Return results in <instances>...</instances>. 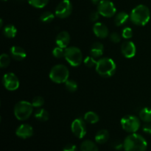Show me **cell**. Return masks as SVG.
Here are the masks:
<instances>
[{"label":"cell","mask_w":151,"mask_h":151,"mask_svg":"<svg viewBox=\"0 0 151 151\" xmlns=\"http://www.w3.org/2000/svg\"><path fill=\"white\" fill-rule=\"evenodd\" d=\"M123 148L125 151H145L147 148V142L142 136L134 133L125 139Z\"/></svg>","instance_id":"6da1fadb"},{"label":"cell","mask_w":151,"mask_h":151,"mask_svg":"<svg viewBox=\"0 0 151 151\" xmlns=\"http://www.w3.org/2000/svg\"><path fill=\"white\" fill-rule=\"evenodd\" d=\"M150 19V11L145 4H139L134 7L130 14V20L137 26H145Z\"/></svg>","instance_id":"7a4b0ae2"},{"label":"cell","mask_w":151,"mask_h":151,"mask_svg":"<svg viewBox=\"0 0 151 151\" xmlns=\"http://www.w3.org/2000/svg\"><path fill=\"white\" fill-rule=\"evenodd\" d=\"M95 69L101 77L110 78L116 72V66L115 62L110 58H100L97 60Z\"/></svg>","instance_id":"3957f363"},{"label":"cell","mask_w":151,"mask_h":151,"mask_svg":"<svg viewBox=\"0 0 151 151\" xmlns=\"http://www.w3.org/2000/svg\"><path fill=\"white\" fill-rule=\"evenodd\" d=\"M49 77L50 80L55 83H65L66 81L69 80V71L65 65L57 64L52 68Z\"/></svg>","instance_id":"277c9868"},{"label":"cell","mask_w":151,"mask_h":151,"mask_svg":"<svg viewBox=\"0 0 151 151\" xmlns=\"http://www.w3.org/2000/svg\"><path fill=\"white\" fill-rule=\"evenodd\" d=\"M33 106L28 101L22 100L16 103L14 106V115L17 119L24 121L29 119L33 113Z\"/></svg>","instance_id":"5b68a950"},{"label":"cell","mask_w":151,"mask_h":151,"mask_svg":"<svg viewBox=\"0 0 151 151\" xmlns=\"http://www.w3.org/2000/svg\"><path fill=\"white\" fill-rule=\"evenodd\" d=\"M65 59L73 67L80 66L83 62V53L78 47L70 46L65 49Z\"/></svg>","instance_id":"8992f818"},{"label":"cell","mask_w":151,"mask_h":151,"mask_svg":"<svg viewBox=\"0 0 151 151\" xmlns=\"http://www.w3.org/2000/svg\"><path fill=\"white\" fill-rule=\"evenodd\" d=\"M121 126L122 129L130 134L136 133L141 126L140 119L134 115H126L121 119Z\"/></svg>","instance_id":"52a82bcc"},{"label":"cell","mask_w":151,"mask_h":151,"mask_svg":"<svg viewBox=\"0 0 151 151\" xmlns=\"http://www.w3.org/2000/svg\"><path fill=\"white\" fill-rule=\"evenodd\" d=\"M97 11L103 17L111 18L116 15V8L110 0H100L97 5Z\"/></svg>","instance_id":"ba28073f"},{"label":"cell","mask_w":151,"mask_h":151,"mask_svg":"<svg viewBox=\"0 0 151 151\" xmlns=\"http://www.w3.org/2000/svg\"><path fill=\"white\" fill-rule=\"evenodd\" d=\"M72 12V4L69 0H62L56 7L55 15L59 19H66Z\"/></svg>","instance_id":"9c48e42d"},{"label":"cell","mask_w":151,"mask_h":151,"mask_svg":"<svg viewBox=\"0 0 151 151\" xmlns=\"http://www.w3.org/2000/svg\"><path fill=\"white\" fill-rule=\"evenodd\" d=\"M2 83L6 89L12 91L17 90L20 85L18 77L12 72L4 74L2 78Z\"/></svg>","instance_id":"30bf717a"},{"label":"cell","mask_w":151,"mask_h":151,"mask_svg":"<svg viewBox=\"0 0 151 151\" xmlns=\"http://www.w3.org/2000/svg\"><path fill=\"white\" fill-rule=\"evenodd\" d=\"M72 132L77 138L83 139L86 134V125L85 120L81 118H77L71 125Z\"/></svg>","instance_id":"8fae6325"},{"label":"cell","mask_w":151,"mask_h":151,"mask_svg":"<svg viewBox=\"0 0 151 151\" xmlns=\"http://www.w3.org/2000/svg\"><path fill=\"white\" fill-rule=\"evenodd\" d=\"M121 52L126 58H132L137 53V47L133 41H125L121 46Z\"/></svg>","instance_id":"7c38bea8"},{"label":"cell","mask_w":151,"mask_h":151,"mask_svg":"<svg viewBox=\"0 0 151 151\" xmlns=\"http://www.w3.org/2000/svg\"><path fill=\"white\" fill-rule=\"evenodd\" d=\"M33 128L29 124H22L17 128L16 131V135L21 139L29 138L33 135Z\"/></svg>","instance_id":"4fadbf2b"},{"label":"cell","mask_w":151,"mask_h":151,"mask_svg":"<svg viewBox=\"0 0 151 151\" xmlns=\"http://www.w3.org/2000/svg\"><path fill=\"white\" fill-rule=\"evenodd\" d=\"M93 32L99 38H106L109 36V30L107 26L102 22H96L93 26Z\"/></svg>","instance_id":"5bb4252c"},{"label":"cell","mask_w":151,"mask_h":151,"mask_svg":"<svg viewBox=\"0 0 151 151\" xmlns=\"http://www.w3.org/2000/svg\"><path fill=\"white\" fill-rule=\"evenodd\" d=\"M70 35L66 31H61L57 35L55 38V44L58 47L63 49L67 48L70 43Z\"/></svg>","instance_id":"9a60e30c"},{"label":"cell","mask_w":151,"mask_h":151,"mask_svg":"<svg viewBox=\"0 0 151 151\" xmlns=\"http://www.w3.org/2000/svg\"><path fill=\"white\" fill-rule=\"evenodd\" d=\"M10 56L14 60L21 61L27 57V53L24 49L20 46H13L10 49Z\"/></svg>","instance_id":"2e32d148"},{"label":"cell","mask_w":151,"mask_h":151,"mask_svg":"<svg viewBox=\"0 0 151 151\" xmlns=\"http://www.w3.org/2000/svg\"><path fill=\"white\" fill-rule=\"evenodd\" d=\"M104 52V46L100 42H95L91 45L90 48V53L94 58H99L102 57Z\"/></svg>","instance_id":"e0dca14e"},{"label":"cell","mask_w":151,"mask_h":151,"mask_svg":"<svg viewBox=\"0 0 151 151\" xmlns=\"http://www.w3.org/2000/svg\"><path fill=\"white\" fill-rule=\"evenodd\" d=\"M109 139V133L106 129H102L97 131V133L95 135V137H94V139H95L96 142L100 145L105 144V143L107 142Z\"/></svg>","instance_id":"ac0fdd59"},{"label":"cell","mask_w":151,"mask_h":151,"mask_svg":"<svg viewBox=\"0 0 151 151\" xmlns=\"http://www.w3.org/2000/svg\"><path fill=\"white\" fill-rule=\"evenodd\" d=\"M129 19L130 16L126 12H119L115 15L114 24L117 27L122 26L127 23Z\"/></svg>","instance_id":"d6986e66"},{"label":"cell","mask_w":151,"mask_h":151,"mask_svg":"<svg viewBox=\"0 0 151 151\" xmlns=\"http://www.w3.org/2000/svg\"><path fill=\"white\" fill-rule=\"evenodd\" d=\"M81 151H99L98 147L94 143V142L91 140L87 139L83 142L81 145Z\"/></svg>","instance_id":"ffe728a7"},{"label":"cell","mask_w":151,"mask_h":151,"mask_svg":"<svg viewBox=\"0 0 151 151\" xmlns=\"http://www.w3.org/2000/svg\"><path fill=\"white\" fill-rule=\"evenodd\" d=\"M34 116H35V119H38L40 122H46L49 119L50 114L46 109L39 108L34 113Z\"/></svg>","instance_id":"44dd1931"},{"label":"cell","mask_w":151,"mask_h":151,"mask_svg":"<svg viewBox=\"0 0 151 151\" xmlns=\"http://www.w3.org/2000/svg\"><path fill=\"white\" fill-rule=\"evenodd\" d=\"M17 33V29L13 24H7L3 28V34L8 38H13Z\"/></svg>","instance_id":"7402d4cb"},{"label":"cell","mask_w":151,"mask_h":151,"mask_svg":"<svg viewBox=\"0 0 151 151\" xmlns=\"http://www.w3.org/2000/svg\"><path fill=\"white\" fill-rule=\"evenodd\" d=\"M84 120L90 124H95L99 122L100 117L98 114L94 111H88L84 114Z\"/></svg>","instance_id":"603a6c76"},{"label":"cell","mask_w":151,"mask_h":151,"mask_svg":"<svg viewBox=\"0 0 151 151\" xmlns=\"http://www.w3.org/2000/svg\"><path fill=\"white\" fill-rule=\"evenodd\" d=\"M139 118L142 121L146 122H151V109L148 107L143 108L139 112Z\"/></svg>","instance_id":"cb8c5ba5"},{"label":"cell","mask_w":151,"mask_h":151,"mask_svg":"<svg viewBox=\"0 0 151 151\" xmlns=\"http://www.w3.org/2000/svg\"><path fill=\"white\" fill-rule=\"evenodd\" d=\"M55 15L50 11H45L40 16V20L43 23H50L52 22L55 19Z\"/></svg>","instance_id":"d4e9b609"},{"label":"cell","mask_w":151,"mask_h":151,"mask_svg":"<svg viewBox=\"0 0 151 151\" xmlns=\"http://www.w3.org/2000/svg\"><path fill=\"white\" fill-rule=\"evenodd\" d=\"M28 3L35 8H44L49 2V0H27Z\"/></svg>","instance_id":"484cf974"},{"label":"cell","mask_w":151,"mask_h":151,"mask_svg":"<svg viewBox=\"0 0 151 151\" xmlns=\"http://www.w3.org/2000/svg\"><path fill=\"white\" fill-rule=\"evenodd\" d=\"M64 84L66 90L68 91H69V92H75L77 91V89H78V83L74 80H67Z\"/></svg>","instance_id":"4316f807"},{"label":"cell","mask_w":151,"mask_h":151,"mask_svg":"<svg viewBox=\"0 0 151 151\" xmlns=\"http://www.w3.org/2000/svg\"><path fill=\"white\" fill-rule=\"evenodd\" d=\"M10 56L6 53H2L0 56V67L1 69L7 67L10 63Z\"/></svg>","instance_id":"83f0119b"},{"label":"cell","mask_w":151,"mask_h":151,"mask_svg":"<svg viewBox=\"0 0 151 151\" xmlns=\"http://www.w3.org/2000/svg\"><path fill=\"white\" fill-rule=\"evenodd\" d=\"M52 55L56 58H62L65 56V49L60 47H55L52 50Z\"/></svg>","instance_id":"f1b7e54d"},{"label":"cell","mask_w":151,"mask_h":151,"mask_svg":"<svg viewBox=\"0 0 151 151\" xmlns=\"http://www.w3.org/2000/svg\"><path fill=\"white\" fill-rule=\"evenodd\" d=\"M32 105L34 108H41L44 105V99L41 96H37L34 97L32 100Z\"/></svg>","instance_id":"f546056e"},{"label":"cell","mask_w":151,"mask_h":151,"mask_svg":"<svg viewBox=\"0 0 151 151\" xmlns=\"http://www.w3.org/2000/svg\"><path fill=\"white\" fill-rule=\"evenodd\" d=\"M97 60H96V58H94L92 56H87L85 59L83 60V63L85 64V66H86L87 67H94V66H96V64H97Z\"/></svg>","instance_id":"4dcf8cb0"},{"label":"cell","mask_w":151,"mask_h":151,"mask_svg":"<svg viewBox=\"0 0 151 151\" xmlns=\"http://www.w3.org/2000/svg\"><path fill=\"white\" fill-rule=\"evenodd\" d=\"M134 35V32H133L132 29L131 27H125L122 31V37L125 39H131Z\"/></svg>","instance_id":"1f68e13d"},{"label":"cell","mask_w":151,"mask_h":151,"mask_svg":"<svg viewBox=\"0 0 151 151\" xmlns=\"http://www.w3.org/2000/svg\"><path fill=\"white\" fill-rule=\"evenodd\" d=\"M109 38H110V40L112 42L114 43V44H117V43L120 42L121 39H122V35H119L118 32H114L110 34Z\"/></svg>","instance_id":"d6a6232c"},{"label":"cell","mask_w":151,"mask_h":151,"mask_svg":"<svg viewBox=\"0 0 151 151\" xmlns=\"http://www.w3.org/2000/svg\"><path fill=\"white\" fill-rule=\"evenodd\" d=\"M111 146L114 150H119L122 148H123V142H122L120 140H114V141L112 142Z\"/></svg>","instance_id":"836d02e7"},{"label":"cell","mask_w":151,"mask_h":151,"mask_svg":"<svg viewBox=\"0 0 151 151\" xmlns=\"http://www.w3.org/2000/svg\"><path fill=\"white\" fill-rule=\"evenodd\" d=\"M63 151H77V146L74 144H67L63 148Z\"/></svg>","instance_id":"e575fe53"},{"label":"cell","mask_w":151,"mask_h":151,"mask_svg":"<svg viewBox=\"0 0 151 151\" xmlns=\"http://www.w3.org/2000/svg\"><path fill=\"white\" fill-rule=\"evenodd\" d=\"M99 16H100V13H98V11L92 12L89 16L90 20H91L92 22H96L97 20H98Z\"/></svg>","instance_id":"d590c367"},{"label":"cell","mask_w":151,"mask_h":151,"mask_svg":"<svg viewBox=\"0 0 151 151\" xmlns=\"http://www.w3.org/2000/svg\"><path fill=\"white\" fill-rule=\"evenodd\" d=\"M143 131H144L145 134H149V135H151V123L150 122H147L145 125L143 126L142 128Z\"/></svg>","instance_id":"8d00e7d4"},{"label":"cell","mask_w":151,"mask_h":151,"mask_svg":"<svg viewBox=\"0 0 151 151\" xmlns=\"http://www.w3.org/2000/svg\"><path fill=\"white\" fill-rule=\"evenodd\" d=\"M91 1L94 3H99V1H100V0H91Z\"/></svg>","instance_id":"74e56055"},{"label":"cell","mask_w":151,"mask_h":151,"mask_svg":"<svg viewBox=\"0 0 151 151\" xmlns=\"http://www.w3.org/2000/svg\"><path fill=\"white\" fill-rule=\"evenodd\" d=\"M2 24H3V21L2 19H1V20H0V27H2Z\"/></svg>","instance_id":"f35d334b"},{"label":"cell","mask_w":151,"mask_h":151,"mask_svg":"<svg viewBox=\"0 0 151 151\" xmlns=\"http://www.w3.org/2000/svg\"><path fill=\"white\" fill-rule=\"evenodd\" d=\"M1 1H7V0H1Z\"/></svg>","instance_id":"ab89813d"}]
</instances>
